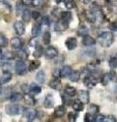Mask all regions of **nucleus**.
<instances>
[{"mask_svg": "<svg viewBox=\"0 0 117 122\" xmlns=\"http://www.w3.org/2000/svg\"><path fill=\"white\" fill-rule=\"evenodd\" d=\"M64 93H65L67 96L72 97V96H75V95H76V90H75L74 87L70 86H67L65 87V90H64Z\"/></svg>", "mask_w": 117, "mask_h": 122, "instance_id": "22", "label": "nucleus"}, {"mask_svg": "<svg viewBox=\"0 0 117 122\" xmlns=\"http://www.w3.org/2000/svg\"><path fill=\"white\" fill-rule=\"evenodd\" d=\"M54 98L51 96V95H48V96L45 98V103H44V106L46 107V108H51V107L54 106Z\"/></svg>", "mask_w": 117, "mask_h": 122, "instance_id": "15", "label": "nucleus"}, {"mask_svg": "<svg viewBox=\"0 0 117 122\" xmlns=\"http://www.w3.org/2000/svg\"><path fill=\"white\" fill-rule=\"evenodd\" d=\"M109 81H110L109 73H105L104 75H102V78H101V82H102V85H103V86H107Z\"/></svg>", "mask_w": 117, "mask_h": 122, "instance_id": "31", "label": "nucleus"}, {"mask_svg": "<svg viewBox=\"0 0 117 122\" xmlns=\"http://www.w3.org/2000/svg\"><path fill=\"white\" fill-rule=\"evenodd\" d=\"M66 112V109L64 106H60L54 111V116L55 117H62Z\"/></svg>", "mask_w": 117, "mask_h": 122, "instance_id": "20", "label": "nucleus"}, {"mask_svg": "<svg viewBox=\"0 0 117 122\" xmlns=\"http://www.w3.org/2000/svg\"><path fill=\"white\" fill-rule=\"evenodd\" d=\"M10 45L11 47H12L13 49H15V50H20V49H21L22 47V41L20 39V38H13L12 40L10 41Z\"/></svg>", "mask_w": 117, "mask_h": 122, "instance_id": "8", "label": "nucleus"}, {"mask_svg": "<svg viewBox=\"0 0 117 122\" xmlns=\"http://www.w3.org/2000/svg\"><path fill=\"white\" fill-rule=\"evenodd\" d=\"M14 57V55L12 54V53H10V52H6L3 54V59L4 60H9V59H12Z\"/></svg>", "mask_w": 117, "mask_h": 122, "instance_id": "38", "label": "nucleus"}, {"mask_svg": "<svg viewBox=\"0 0 117 122\" xmlns=\"http://www.w3.org/2000/svg\"><path fill=\"white\" fill-rule=\"evenodd\" d=\"M13 28H14V30H15V33L17 34L18 36H21V35H24L25 34V25H24V22L22 21H15L14 22V25H13Z\"/></svg>", "mask_w": 117, "mask_h": 122, "instance_id": "4", "label": "nucleus"}, {"mask_svg": "<svg viewBox=\"0 0 117 122\" xmlns=\"http://www.w3.org/2000/svg\"><path fill=\"white\" fill-rule=\"evenodd\" d=\"M81 77V73L78 71H71V73L69 74V78L71 81H78V79Z\"/></svg>", "mask_w": 117, "mask_h": 122, "instance_id": "27", "label": "nucleus"}, {"mask_svg": "<svg viewBox=\"0 0 117 122\" xmlns=\"http://www.w3.org/2000/svg\"><path fill=\"white\" fill-rule=\"evenodd\" d=\"M41 32V25L40 24H35L33 25V29H32V35L34 37L38 36Z\"/></svg>", "mask_w": 117, "mask_h": 122, "instance_id": "28", "label": "nucleus"}, {"mask_svg": "<svg viewBox=\"0 0 117 122\" xmlns=\"http://www.w3.org/2000/svg\"><path fill=\"white\" fill-rule=\"evenodd\" d=\"M57 55H58V51H57V49L54 47H49L46 49V51H45V56H46L48 59H53Z\"/></svg>", "mask_w": 117, "mask_h": 122, "instance_id": "5", "label": "nucleus"}, {"mask_svg": "<svg viewBox=\"0 0 117 122\" xmlns=\"http://www.w3.org/2000/svg\"><path fill=\"white\" fill-rule=\"evenodd\" d=\"M40 65H41V62H40V61H38V60H33V61H31V63H30V65H29V70H30V71H34L35 69H38Z\"/></svg>", "mask_w": 117, "mask_h": 122, "instance_id": "23", "label": "nucleus"}, {"mask_svg": "<svg viewBox=\"0 0 117 122\" xmlns=\"http://www.w3.org/2000/svg\"><path fill=\"white\" fill-rule=\"evenodd\" d=\"M81 1H82V2H84V3H85V4H88V3H89V2L91 1V0H81Z\"/></svg>", "mask_w": 117, "mask_h": 122, "instance_id": "50", "label": "nucleus"}, {"mask_svg": "<svg viewBox=\"0 0 117 122\" xmlns=\"http://www.w3.org/2000/svg\"><path fill=\"white\" fill-rule=\"evenodd\" d=\"M8 42H7L6 37L3 34H0V47H6Z\"/></svg>", "mask_w": 117, "mask_h": 122, "instance_id": "32", "label": "nucleus"}, {"mask_svg": "<svg viewBox=\"0 0 117 122\" xmlns=\"http://www.w3.org/2000/svg\"><path fill=\"white\" fill-rule=\"evenodd\" d=\"M71 106H72L73 110H75L76 112H81V111L84 110V104H82L81 101H78V100L73 101L72 104H71Z\"/></svg>", "mask_w": 117, "mask_h": 122, "instance_id": "16", "label": "nucleus"}, {"mask_svg": "<svg viewBox=\"0 0 117 122\" xmlns=\"http://www.w3.org/2000/svg\"><path fill=\"white\" fill-rule=\"evenodd\" d=\"M90 110H91V113H92V114L98 113V112H99V107H98L97 105H91Z\"/></svg>", "mask_w": 117, "mask_h": 122, "instance_id": "42", "label": "nucleus"}, {"mask_svg": "<svg viewBox=\"0 0 117 122\" xmlns=\"http://www.w3.org/2000/svg\"><path fill=\"white\" fill-rule=\"evenodd\" d=\"M21 17H22V20H25V22H29L30 20H31V11L29 9H25L22 11V14H21Z\"/></svg>", "mask_w": 117, "mask_h": 122, "instance_id": "26", "label": "nucleus"}, {"mask_svg": "<svg viewBox=\"0 0 117 122\" xmlns=\"http://www.w3.org/2000/svg\"><path fill=\"white\" fill-rule=\"evenodd\" d=\"M84 83L86 86L90 87V89H92L94 86L97 85V79L96 78H93V77H86L85 81H84Z\"/></svg>", "mask_w": 117, "mask_h": 122, "instance_id": "14", "label": "nucleus"}, {"mask_svg": "<svg viewBox=\"0 0 117 122\" xmlns=\"http://www.w3.org/2000/svg\"><path fill=\"white\" fill-rule=\"evenodd\" d=\"M50 40H51V35H50V33L49 32H45L44 34V36H43V41H44V43L48 45L49 43H50Z\"/></svg>", "mask_w": 117, "mask_h": 122, "instance_id": "34", "label": "nucleus"}, {"mask_svg": "<svg viewBox=\"0 0 117 122\" xmlns=\"http://www.w3.org/2000/svg\"><path fill=\"white\" fill-rule=\"evenodd\" d=\"M71 71H72V69H71L70 66H68V65L63 66L62 69L59 72V75H60V77H68L69 74L71 73Z\"/></svg>", "mask_w": 117, "mask_h": 122, "instance_id": "11", "label": "nucleus"}, {"mask_svg": "<svg viewBox=\"0 0 117 122\" xmlns=\"http://www.w3.org/2000/svg\"><path fill=\"white\" fill-rule=\"evenodd\" d=\"M40 4H41V0H33V4H32V5L39 6Z\"/></svg>", "mask_w": 117, "mask_h": 122, "instance_id": "47", "label": "nucleus"}, {"mask_svg": "<svg viewBox=\"0 0 117 122\" xmlns=\"http://www.w3.org/2000/svg\"><path fill=\"white\" fill-rule=\"evenodd\" d=\"M110 29L112 30H116V32H117V25L116 24H111L110 25Z\"/></svg>", "mask_w": 117, "mask_h": 122, "instance_id": "49", "label": "nucleus"}, {"mask_svg": "<svg viewBox=\"0 0 117 122\" xmlns=\"http://www.w3.org/2000/svg\"><path fill=\"white\" fill-rule=\"evenodd\" d=\"M41 86L36 85V83H31V86H29V94L31 95H38L41 93Z\"/></svg>", "mask_w": 117, "mask_h": 122, "instance_id": "10", "label": "nucleus"}, {"mask_svg": "<svg viewBox=\"0 0 117 122\" xmlns=\"http://www.w3.org/2000/svg\"><path fill=\"white\" fill-rule=\"evenodd\" d=\"M15 71H16V73L20 74V75H22V74H25V72H27V65H25V61H22V60L16 61V63H15Z\"/></svg>", "mask_w": 117, "mask_h": 122, "instance_id": "3", "label": "nucleus"}, {"mask_svg": "<svg viewBox=\"0 0 117 122\" xmlns=\"http://www.w3.org/2000/svg\"><path fill=\"white\" fill-rule=\"evenodd\" d=\"M45 77H46V75H45V72L43 70L38 71V73L36 74V81L39 83H43L45 81Z\"/></svg>", "mask_w": 117, "mask_h": 122, "instance_id": "21", "label": "nucleus"}, {"mask_svg": "<svg viewBox=\"0 0 117 122\" xmlns=\"http://www.w3.org/2000/svg\"><path fill=\"white\" fill-rule=\"evenodd\" d=\"M105 121V115H102V114H99L95 117V122H104Z\"/></svg>", "mask_w": 117, "mask_h": 122, "instance_id": "41", "label": "nucleus"}, {"mask_svg": "<svg viewBox=\"0 0 117 122\" xmlns=\"http://www.w3.org/2000/svg\"><path fill=\"white\" fill-rule=\"evenodd\" d=\"M109 77H110V81L113 82H117V72L115 70H111L109 72Z\"/></svg>", "mask_w": 117, "mask_h": 122, "instance_id": "33", "label": "nucleus"}, {"mask_svg": "<svg viewBox=\"0 0 117 122\" xmlns=\"http://www.w3.org/2000/svg\"><path fill=\"white\" fill-rule=\"evenodd\" d=\"M49 86L54 90H60V87H61V81H60L57 77H55L54 79H52V81L49 82Z\"/></svg>", "mask_w": 117, "mask_h": 122, "instance_id": "13", "label": "nucleus"}, {"mask_svg": "<svg viewBox=\"0 0 117 122\" xmlns=\"http://www.w3.org/2000/svg\"><path fill=\"white\" fill-rule=\"evenodd\" d=\"M116 119L114 116H105V121L104 122H115Z\"/></svg>", "mask_w": 117, "mask_h": 122, "instance_id": "44", "label": "nucleus"}, {"mask_svg": "<svg viewBox=\"0 0 117 122\" xmlns=\"http://www.w3.org/2000/svg\"><path fill=\"white\" fill-rule=\"evenodd\" d=\"M56 28H57V30H65L67 28H68V22L64 20H60L57 22Z\"/></svg>", "mask_w": 117, "mask_h": 122, "instance_id": "18", "label": "nucleus"}, {"mask_svg": "<svg viewBox=\"0 0 117 122\" xmlns=\"http://www.w3.org/2000/svg\"><path fill=\"white\" fill-rule=\"evenodd\" d=\"M21 98H22V96L20 93H12L9 95V100L11 102H18L21 100Z\"/></svg>", "mask_w": 117, "mask_h": 122, "instance_id": "24", "label": "nucleus"}, {"mask_svg": "<svg viewBox=\"0 0 117 122\" xmlns=\"http://www.w3.org/2000/svg\"><path fill=\"white\" fill-rule=\"evenodd\" d=\"M25 117L28 121L35 120V118L37 117V111L34 109H27L25 111Z\"/></svg>", "mask_w": 117, "mask_h": 122, "instance_id": "6", "label": "nucleus"}, {"mask_svg": "<svg viewBox=\"0 0 117 122\" xmlns=\"http://www.w3.org/2000/svg\"><path fill=\"white\" fill-rule=\"evenodd\" d=\"M42 53H43V48L41 47L39 44H37L36 45V50H35V52H34V56L39 58V57L42 56Z\"/></svg>", "mask_w": 117, "mask_h": 122, "instance_id": "29", "label": "nucleus"}, {"mask_svg": "<svg viewBox=\"0 0 117 122\" xmlns=\"http://www.w3.org/2000/svg\"><path fill=\"white\" fill-rule=\"evenodd\" d=\"M76 113H69L68 115V120L71 121V122H74L75 120H76Z\"/></svg>", "mask_w": 117, "mask_h": 122, "instance_id": "43", "label": "nucleus"}, {"mask_svg": "<svg viewBox=\"0 0 117 122\" xmlns=\"http://www.w3.org/2000/svg\"><path fill=\"white\" fill-rule=\"evenodd\" d=\"M38 43H37V41H36V39H35V37H34V39H32L31 41H30V45L31 46H36Z\"/></svg>", "mask_w": 117, "mask_h": 122, "instance_id": "48", "label": "nucleus"}, {"mask_svg": "<svg viewBox=\"0 0 117 122\" xmlns=\"http://www.w3.org/2000/svg\"><path fill=\"white\" fill-rule=\"evenodd\" d=\"M31 16L33 18H35V20H38V18L40 17V13L38 12V11H32V12H31Z\"/></svg>", "mask_w": 117, "mask_h": 122, "instance_id": "46", "label": "nucleus"}, {"mask_svg": "<svg viewBox=\"0 0 117 122\" xmlns=\"http://www.w3.org/2000/svg\"><path fill=\"white\" fill-rule=\"evenodd\" d=\"M0 93H1V89H0Z\"/></svg>", "mask_w": 117, "mask_h": 122, "instance_id": "55", "label": "nucleus"}, {"mask_svg": "<svg viewBox=\"0 0 117 122\" xmlns=\"http://www.w3.org/2000/svg\"><path fill=\"white\" fill-rule=\"evenodd\" d=\"M11 77H12V75H11V73L9 71H4L2 74V77H1V85H3V83H6L11 81Z\"/></svg>", "mask_w": 117, "mask_h": 122, "instance_id": "17", "label": "nucleus"}, {"mask_svg": "<svg viewBox=\"0 0 117 122\" xmlns=\"http://www.w3.org/2000/svg\"><path fill=\"white\" fill-rule=\"evenodd\" d=\"M78 97H80V101L82 103V104H88L90 102V96H89V93L86 91H80Z\"/></svg>", "mask_w": 117, "mask_h": 122, "instance_id": "9", "label": "nucleus"}, {"mask_svg": "<svg viewBox=\"0 0 117 122\" xmlns=\"http://www.w3.org/2000/svg\"><path fill=\"white\" fill-rule=\"evenodd\" d=\"M88 33H89V30L86 29V28H81L77 30V34H78V36H81V37H84L86 35H88Z\"/></svg>", "mask_w": 117, "mask_h": 122, "instance_id": "37", "label": "nucleus"}, {"mask_svg": "<svg viewBox=\"0 0 117 122\" xmlns=\"http://www.w3.org/2000/svg\"><path fill=\"white\" fill-rule=\"evenodd\" d=\"M109 64H110V66L112 68H116L117 67V58H116V57H114V58H111Z\"/></svg>", "mask_w": 117, "mask_h": 122, "instance_id": "40", "label": "nucleus"}, {"mask_svg": "<svg viewBox=\"0 0 117 122\" xmlns=\"http://www.w3.org/2000/svg\"><path fill=\"white\" fill-rule=\"evenodd\" d=\"M65 45H66V48L68 49V50H73V49L76 48L77 41L75 38H68V39L65 41Z\"/></svg>", "mask_w": 117, "mask_h": 122, "instance_id": "7", "label": "nucleus"}, {"mask_svg": "<svg viewBox=\"0 0 117 122\" xmlns=\"http://www.w3.org/2000/svg\"><path fill=\"white\" fill-rule=\"evenodd\" d=\"M114 40V36L111 32H104L98 37V42L103 46V47H109Z\"/></svg>", "mask_w": 117, "mask_h": 122, "instance_id": "1", "label": "nucleus"}, {"mask_svg": "<svg viewBox=\"0 0 117 122\" xmlns=\"http://www.w3.org/2000/svg\"><path fill=\"white\" fill-rule=\"evenodd\" d=\"M41 24L48 26L49 25H50V20H49V17L48 16H43L42 17V20H41Z\"/></svg>", "mask_w": 117, "mask_h": 122, "instance_id": "39", "label": "nucleus"}, {"mask_svg": "<svg viewBox=\"0 0 117 122\" xmlns=\"http://www.w3.org/2000/svg\"><path fill=\"white\" fill-rule=\"evenodd\" d=\"M115 91H116V92H117V86H115Z\"/></svg>", "mask_w": 117, "mask_h": 122, "instance_id": "53", "label": "nucleus"}, {"mask_svg": "<svg viewBox=\"0 0 117 122\" xmlns=\"http://www.w3.org/2000/svg\"><path fill=\"white\" fill-rule=\"evenodd\" d=\"M17 56L20 57V58L21 59V60H25L28 58V53H27V51L25 50V49H21V50H20L17 52Z\"/></svg>", "mask_w": 117, "mask_h": 122, "instance_id": "30", "label": "nucleus"}, {"mask_svg": "<svg viewBox=\"0 0 117 122\" xmlns=\"http://www.w3.org/2000/svg\"><path fill=\"white\" fill-rule=\"evenodd\" d=\"M1 55H2V51H1V49H0V57H1Z\"/></svg>", "mask_w": 117, "mask_h": 122, "instance_id": "52", "label": "nucleus"}, {"mask_svg": "<svg viewBox=\"0 0 117 122\" xmlns=\"http://www.w3.org/2000/svg\"><path fill=\"white\" fill-rule=\"evenodd\" d=\"M95 43H96V41H95V39H93L92 37H90V36H88V35L84 36V39H82V44H84L85 46L89 47V46L95 45Z\"/></svg>", "mask_w": 117, "mask_h": 122, "instance_id": "12", "label": "nucleus"}, {"mask_svg": "<svg viewBox=\"0 0 117 122\" xmlns=\"http://www.w3.org/2000/svg\"><path fill=\"white\" fill-rule=\"evenodd\" d=\"M24 99H25V104L29 105V106H33V105H35V103H36V100L34 99L33 95H31V94H30V95L29 94L25 95Z\"/></svg>", "mask_w": 117, "mask_h": 122, "instance_id": "19", "label": "nucleus"}, {"mask_svg": "<svg viewBox=\"0 0 117 122\" xmlns=\"http://www.w3.org/2000/svg\"><path fill=\"white\" fill-rule=\"evenodd\" d=\"M6 113L8 115L11 116H15V115H20L22 112V107L17 105V104H9L6 106Z\"/></svg>", "mask_w": 117, "mask_h": 122, "instance_id": "2", "label": "nucleus"}, {"mask_svg": "<svg viewBox=\"0 0 117 122\" xmlns=\"http://www.w3.org/2000/svg\"><path fill=\"white\" fill-rule=\"evenodd\" d=\"M85 121L86 122H95V116L92 113H88L85 116Z\"/></svg>", "mask_w": 117, "mask_h": 122, "instance_id": "35", "label": "nucleus"}, {"mask_svg": "<svg viewBox=\"0 0 117 122\" xmlns=\"http://www.w3.org/2000/svg\"><path fill=\"white\" fill-rule=\"evenodd\" d=\"M60 17H61V20H64L67 22H69V20H71L72 15H71V12H69V11H61Z\"/></svg>", "mask_w": 117, "mask_h": 122, "instance_id": "25", "label": "nucleus"}, {"mask_svg": "<svg viewBox=\"0 0 117 122\" xmlns=\"http://www.w3.org/2000/svg\"><path fill=\"white\" fill-rule=\"evenodd\" d=\"M61 1H63V0H56V2H61Z\"/></svg>", "mask_w": 117, "mask_h": 122, "instance_id": "51", "label": "nucleus"}, {"mask_svg": "<svg viewBox=\"0 0 117 122\" xmlns=\"http://www.w3.org/2000/svg\"><path fill=\"white\" fill-rule=\"evenodd\" d=\"M115 57H116V58H117V55H116V56H115Z\"/></svg>", "mask_w": 117, "mask_h": 122, "instance_id": "56", "label": "nucleus"}, {"mask_svg": "<svg viewBox=\"0 0 117 122\" xmlns=\"http://www.w3.org/2000/svg\"><path fill=\"white\" fill-rule=\"evenodd\" d=\"M111 1H115V0H111Z\"/></svg>", "mask_w": 117, "mask_h": 122, "instance_id": "54", "label": "nucleus"}, {"mask_svg": "<svg viewBox=\"0 0 117 122\" xmlns=\"http://www.w3.org/2000/svg\"><path fill=\"white\" fill-rule=\"evenodd\" d=\"M20 3L22 5H25V6H30L33 4V0H21Z\"/></svg>", "mask_w": 117, "mask_h": 122, "instance_id": "45", "label": "nucleus"}, {"mask_svg": "<svg viewBox=\"0 0 117 122\" xmlns=\"http://www.w3.org/2000/svg\"><path fill=\"white\" fill-rule=\"evenodd\" d=\"M65 6H66V8H68V9H72L75 7V3L72 1V0H66Z\"/></svg>", "mask_w": 117, "mask_h": 122, "instance_id": "36", "label": "nucleus"}]
</instances>
